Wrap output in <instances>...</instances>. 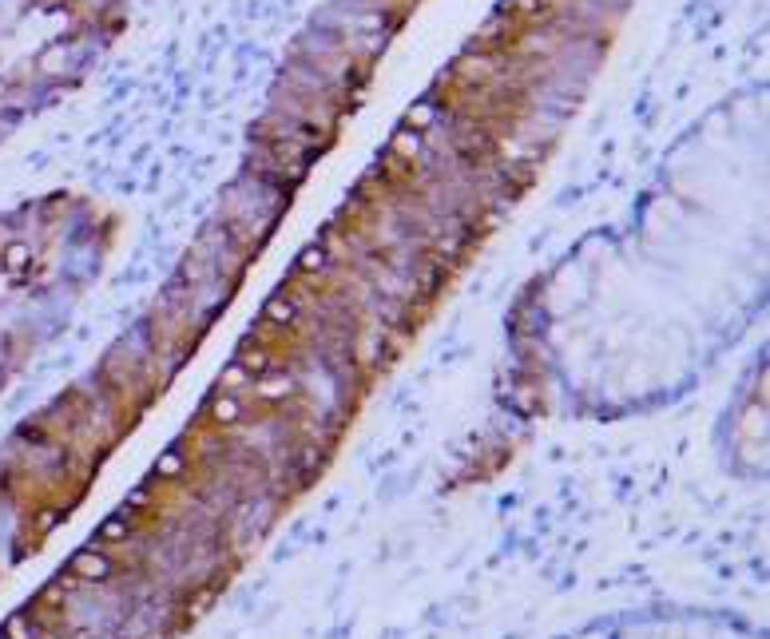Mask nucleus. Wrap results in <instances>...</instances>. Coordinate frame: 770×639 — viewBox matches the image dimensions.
<instances>
[{
  "mask_svg": "<svg viewBox=\"0 0 770 639\" xmlns=\"http://www.w3.org/2000/svg\"><path fill=\"white\" fill-rule=\"evenodd\" d=\"M215 417H219V421H234V417H238V401H234V397L215 401Z\"/></svg>",
  "mask_w": 770,
  "mask_h": 639,
  "instance_id": "nucleus-2",
  "label": "nucleus"
},
{
  "mask_svg": "<svg viewBox=\"0 0 770 639\" xmlns=\"http://www.w3.org/2000/svg\"><path fill=\"white\" fill-rule=\"evenodd\" d=\"M266 314H270L274 322H286V318L294 314V306H290V302H282V298H274V302L266 306Z\"/></svg>",
  "mask_w": 770,
  "mask_h": 639,
  "instance_id": "nucleus-3",
  "label": "nucleus"
},
{
  "mask_svg": "<svg viewBox=\"0 0 770 639\" xmlns=\"http://www.w3.org/2000/svg\"><path fill=\"white\" fill-rule=\"evenodd\" d=\"M0 639H4V636H0Z\"/></svg>",
  "mask_w": 770,
  "mask_h": 639,
  "instance_id": "nucleus-5",
  "label": "nucleus"
},
{
  "mask_svg": "<svg viewBox=\"0 0 770 639\" xmlns=\"http://www.w3.org/2000/svg\"><path fill=\"white\" fill-rule=\"evenodd\" d=\"M111 572V560H104L99 552H80V556H72V576H80V580H104Z\"/></svg>",
  "mask_w": 770,
  "mask_h": 639,
  "instance_id": "nucleus-1",
  "label": "nucleus"
},
{
  "mask_svg": "<svg viewBox=\"0 0 770 639\" xmlns=\"http://www.w3.org/2000/svg\"><path fill=\"white\" fill-rule=\"evenodd\" d=\"M123 532H127V520H123V512L115 520H108V524H104V536H123Z\"/></svg>",
  "mask_w": 770,
  "mask_h": 639,
  "instance_id": "nucleus-4",
  "label": "nucleus"
}]
</instances>
